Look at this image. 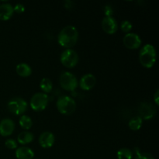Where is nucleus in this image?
Returning <instances> with one entry per match:
<instances>
[{"label":"nucleus","instance_id":"f257e3e1","mask_svg":"<svg viewBox=\"0 0 159 159\" xmlns=\"http://www.w3.org/2000/svg\"><path fill=\"white\" fill-rule=\"evenodd\" d=\"M79 40V31L74 26H66L59 33L57 36L58 43L66 49H71Z\"/></svg>","mask_w":159,"mask_h":159},{"label":"nucleus","instance_id":"f03ea898","mask_svg":"<svg viewBox=\"0 0 159 159\" xmlns=\"http://www.w3.org/2000/svg\"><path fill=\"white\" fill-rule=\"evenodd\" d=\"M139 61L144 68H152L156 61V51L155 47L152 44L143 46L139 52Z\"/></svg>","mask_w":159,"mask_h":159},{"label":"nucleus","instance_id":"7ed1b4c3","mask_svg":"<svg viewBox=\"0 0 159 159\" xmlns=\"http://www.w3.org/2000/svg\"><path fill=\"white\" fill-rule=\"evenodd\" d=\"M57 108L61 114L71 115L75 111L76 102L68 96H62L57 99Z\"/></svg>","mask_w":159,"mask_h":159},{"label":"nucleus","instance_id":"20e7f679","mask_svg":"<svg viewBox=\"0 0 159 159\" xmlns=\"http://www.w3.org/2000/svg\"><path fill=\"white\" fill-rule=\"evenodd\" d=\"M61 86L66 91L72 92L77 89L79 82L77 78L70 71H64L61 73L59 79Z\"/></svg>","mask_w":159,"mask_h":159},{"label":"nucleus","instance_id":"39448f33","mask_svg":"<svg viewBox=\"0 0 159 159\" xmlns=\"http://www.w3.org/2000/svg\"><path fill=\"white\" fill-rule=\"evenodd\" d=\"M8 109L15 115H23L28 108V103L25 99L20 97H15L8 102Z\"/></svg>","mask_w":159,"mask_h":159},{"label":"nucleus","instance_id":"423d86ee","mask_svg":"<svg viewBox=\"0 0 159 159\" xmlns=\"http://www.w3.org/2000/svg\"><path fill=\"white\" fill-rule=\"evenodd\" d=\"M48 103V95L43 93H37L31 97L30 105L34 111L40 112L45 110Z\"/></svg>","mask_w":159,"mask_h":159},{"label":"nucleus","instance_id":"0eeeda50","mask_svg":"<svg viewBox=\"0 0 159 159\" xmlns=\"http://www.w3.org/2000/svg\"><path fill=\"white\" fill-rule=\"evenodd\" d=\"M79 54L72 49H66L61 53V62L65 67L68 68H74L79 62Z\"/></svg>","mask_w":159,"mask_h":159},{"label":"nucleus","instance_id":"6e6552de","mask_svg":"<svg viewBox=\"0 0 159 159\" xmlns=\"http://www.w3.org/2000/svg\"><path fill=\"white\" fill-rule=\"evenodd\" d=\"M123 42H124V44L125 45L126 48L130 50L138 49L141 47V43H142L141 37L138 34H134V33H127L124 36Z\"/></svg>","mask_w":159,"mask_h":159},{"label":"nucleus","instance_id":"1a4fd4ad","mask_svg":"<svg viewBox=\"0 0 159 159\" xmlns=\"http://www.w3.org/2000/svg\"><path fill=\"white\" fill-rule=\"evenodd\" d=\"M101 26L104 32L108 34H115L118 30L117 22L113 16L104 17L101 22Z\"/></svg>","mask_w":159,"mask_h":159},{"label":"nucleus","instance_id":"9d476101","mask_svg":"<svg viewBox=\"0 0 159 159\" xmlns=\"http://www.w3.org/2000/svg\"><path fill=\"white\" fill-rule=\"evenodd\" d=\"M96 84V78L94 75L91 73L85 74L81 78L79 81V87L82 90L85 91H89L91 90Z\"/></svg>","mask_w":159,"mask_h":159},{"label":"nucleus","instance_id":"9b49d317","mask_svg":"<svg viewBox=\"0 0 159 159\" xmlns=\"http://www.w3.org/2000/svg\"><path fill=\"white\" fill-rule=\"evenodd\" d=\"M15 130V123L9 118L3 119L0 123V134L2 137L10 136Z\"/></svg>","mask_w":159,"mask_h":159},{"label":"nucleus","instance_id":"f8f14e48","mask_svg":"<svg viewBox=\"0 0 159 159\" xmlns=\"http://www.w3.org/2000/svg\"><path fill=\"white\" fill-rule=\"evenodd\" d=\"M55 137L50 131H44L39 137V144L43 148H49L54 145Z\"/></svg>","mask_w":159,"mask_h":159},{"label":"nucleus","instance_id":"ddd939ff","mask_svg":"<svg viewBox=\"0 0 159 159\" xmlns=\"http://www.w3.org/2000/svg\"><path fill=\"white\" fill-rule=\"evenodd\" d=\"M13 6L9 3H4L0 5V20L6 21L13 16Z\"/></svg>","mask_w":159,"mask_h":159},{"label":"nucleus","instance_id":"4468645a","mask_svg":"<svg viewBox=\"0 0 159 159\" xmlns=\"http://www.w3.org/2000/svg\"><path fill=\"white\" fill-rule=\"evenodd\" d=\"M16 157L17 159H33L34 152L28 147H20L16 151Z\"/></svg>","mask_w":159,"mask_h":159},{"label":"nucleus","instance_id":"2eb2a0df","mask_svg":"<svg viewBox=\"0 0 159 159\" xmlns=\"http://www.w3.org/2000/svg\"><path fill=\"white\" fill-rule=\"evenodd\" d=\"M16 71L21 77H29L32 74V68L26 63H20L16 67Z\"/></svg>","mask_w":159,"mask_h":159},{"label":"nucleus","instance_id":"dca6fc26","mask_svg":"<svg viewBox=\"0 0 159 159\" xmlns=\"http://www.w3.org/2000/svg\"><path fill=\"white\" fill-rule=\"evenodd\" d=\"M34 134L31 132L25 130V131H22L19 134L18 137H17V141L20 144H27L32 142L34 141Z\"/></svg>","mask_w":159,"mask_h":159},{"label":"nucleus","instance_id":"f3484780","mask_svg":"<svg viewBox=\"0 0 159 159\" xmlns=\"http://www.w3.org/2000/svg\"><path fill=\"white\" fill-rule=\"evenodd\" d=\"M40 88L41 89L43 93H49L53 89V83L51 80L48 78H43L40 83Z\"/></svg>","mask_w":159,"mask_h":159},{"label":"nucleus","instance_id":"a211bd4d","mask_svg":"<svg viewBox=\"0 0 159 159\" xmlns=\"http://www.w3.org/2000/svg\"><path fill=\"white\" fill-rule=\"evenodd\" d=\"M142 118L141 116H136V117H133L132 119L130 120L128 123L129 128L132 130H138L141 129V126H142Z\"/></svg>","mask_w":159,"mask_h":159},{"label":"nucleus","instance_id":"6ab92c4d","mask_svg":"<svg viewBox=\"0 0 159 159\" xmlns=\"http://www.w3.org/2000/svg\"><path fill=\"white\" fill-rule=\"evenodd\" d=\"M19 124H20V127L24 130H30L32 127L33 125V121L31 118L29 116L26 115H22L21 117L20 118L19 120Z\"/></svg>","mask_w":159,"mask_h":159},{"label":"nucleus","instance_id":"aec40b11","mask_svg":"<svg viewBox=\"0 0 159 159\" xmlns=\"http://www.w3.org/2000/svg\"><path fill=\"white\" fill-rule=\"evenodd\" d=\"M116 155H117L118 159H132L133 152L127 148H123L118 151Z\"/></svg>","mask_w":159,"mask_h":159},{"label":"nucleus","instance_id":"412c9836","mask_svg":"<svg viewBox=\"0 0 159 159\" xmlns=\"http://www.w3.org/2000/svg\"><path fill=\"white\" fill-rule=\"evenodd\" d=\"M132 27H133L132 23L130 21H128V20H124L120 24L121 30L125 33H128L129 31L131 30Z\"/></svg>","mask_w":159,"mask_h":159},{"label":"nucleus","instance_id":"4be33fe9","mask_svg":"<svg viewBox=\"0 0 159 159\" xmlns=\"http://www.w3.org/2000/svg\"><path fill=\"white\" fill-rule=\"evenodd\" d=\"M5 145L9 149H16L17 148V143L14 139H8L5 142Z\"/></svg>","mask_w":159,"mask_h":159},{"label":"nucleus","instance_id":"5701e85b","mask_svg":"<svg viewBox=\"0 0 159 159\" xmlns=\"http://www.w3.org/2000/svg\"><path fill=\"white\" fill-rule=\"evenodd\" d=\"M135 159H155L153 155L149 153H141L139 152L135 156Z\"/></svg>","mask_w":159,"mask_h":159},{"label":"nucleus","instance_id":"b1692460","mask_svg":"<svg viewBox=\"0 0 159 159\" xmlns=\"http://www.w3.org/2000/svg\"><path fill=\"white\" fill-rule=\"evenodd\" d=\"M13 9L14 12H17V13H23L25 11V7L21 3H17L15 6H13Z\"/></svg>","mask_w":159,"mask_h":159},{"label":"nucleus","instance_id":"393cba45","mask_svg":"<svg viewBox=\"0 0 159 159\" xmlns=\"http://www.w3.org/2000/svg\"><path fill=\"white\" fill-rule=\"evenodd\" d=\"M103 10H104V12H105L106 16H112V15H113V9H112L111 6L107 5V6H106L105 7H104Z\"/></svg>","mask_w":159,"mask_h":159},{"label":"nucleus","instance_id":"a878e982","mask_svg":"<svg viewBox=\"0 0 159 159\" xmlns=\"http://www.w3.org/2000/svg\"><path fill=\"white\" fill-rule=\"evenodd\" d=\"M154 100H155V104L157 106L159 105V90L157 89L155 92V95H154Z\"/></svg>","mask_w":159,"mask_h":159}]
</instances>
